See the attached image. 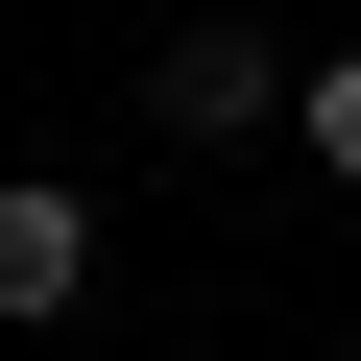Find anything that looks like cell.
I'll return each mask as SVG.
<instances>
[{
    "mask_svg": "<svg viewBox=\"0 0 361 361\" xmlns=\"http://www.w3.org/2000/svg\"><path fill=\"white\" fill-rule=\"evenodd\" d=\"M289 97H313V49H265V25H169V49H145V121H169V145H241V121H289Z\"/></svg>",
    "mask_w": 361,
    "mask_h": 361,
    "instance_id": "1",
    "label": "cell"
},
{
    "mask_svg": "<svg viewBox=\"0 0 361 361\" xmlns=\"http://www.w3.org/2000/svg\"><path fill=\"white\" fill-rule=\"evenodd\" d=\"M97 289V193H49V169H0V337Z\"/></svg>",
    "mask_w": 361,
    "mask_h": 361,
    "instance_id": "2",
    "label": "cell"
},
{
    "mask_svg": "<svg viewBox=\"0 0 361 361\" xmlns=\"http://www.w3.org/2000/svg\"><path fill=\"white\" fill-rule=\"evenodd\" d=\"M289 145L337 169V193H361V49H313V97H289Z\"/></svg>",
    "mask_w": 361,
    "mask_h": 361,
    "instance_id": "3",
    "label": "cell"
}]
</instances>
